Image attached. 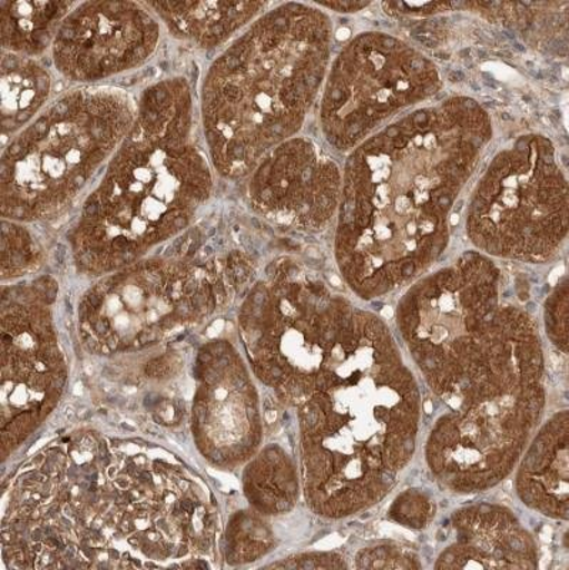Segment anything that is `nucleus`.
<instances>
[{"instance_id": "nucleus-8", "label": "nucleus", "mask_w": 569, "mask_h": 570, "mask_svg": "<svg viewBox=\"0 0 569 570\" xmlns=\"http://www.w3.org/2000/svg\"><path fill=\"white\" fill-rule=\"evenodd\" d=\"M183 263L146 262L105 279L85 295L80 321L90 334L119 337L134 330L140 343L216 307L222 284Z\"/></svg>"}, {"instance_id": "nucleus-23", "label": "nucleus", "mask_w": 569, "mask_h": 570, "mask_svg": "<svg viewBox=\"0 0 569 570\" xmlns=\"http://www.w3.org/2000/svg\"><path fill=\"white\" fill-rule=\"evenodd\" d=\"M451 81H461L464 80V75L461 73V71H452L450 75Z\"/></svg>"}, {"instance_id": "nucleus-1", "label": "nucleus", "mask_w": 569, "mask_h": 570, "mask_svg": "<svg viewBox=\"0 0 569 570\" xmlns=\"http://www.w3.org/2000/svg\"><path fill=\"white\" fill-rule=\"evenodd\" d=\"M420 420L419 384L387 325L353 309L304 401L310 505L345 518L387 497L414 455Z\"/></svg>"}, {"instance_id": "nucleus-15", "label": "nucleus", "mask_w": 569, "mask_h": 570, "mask_svg": "<svg viewBox=\"0 0 569 570\" xmlns=\"http://www.w3.org/2000/svg\"><path fill=\"white\" fill-rule=\"evenodd\" d=\"M72 2H0V35L7 53L35 58L55 42Z\"/></svg>"}, {"instance_id": "nucleus-22", "label": "nucleus", "mask_w": 569, "mask_h": 570, "mask_svg": "<svg viewBox=\"0 0 569 570\" xmlns=\"http://www.w3.org/2000/svg\"><path fill=\"white\" fill-rule=\"evenodd\" d=\"M414 39L426 48H435L436 46V40L426 35H414Z\"/></svg>"}, {"instance_id": "nucleus-19", "label": "nucleus", "mask_w": 569, "mask_h": 570, "mask_svg": "<svg viewBox=\"0 0 569 570\" xmlns=\"http://www.w3.org/2000/svg\"><path fill=\"white\" fill-rule=\"evenodd\" d=\"M360 569H419L421 563L413 552L398 544L364 548L355 559Z\"/></svg>"}, {"instance_id": "nucleus-12", "label": "nucleus", "mask_w": 569, "mask_h": 570, "mask_svg": "<svg viewBox=\"0 0 569 570\" xmlns=\"http://www.w3.org/2000/svg\"><path fill=\"white\" fill-rule=\"evenodd\" d=\"M521 502L541 515L567 521L569 502V415L557 412L527 445L517 463Z\"/></svg>"}, {"instance_id": "nucleus-10", "label": "nucleus", "mask_w": 569, "mask_h": 570, "mask_svg": "<svg viewBox=\"0 0 569 570\" xmlns=\"http://www.w3.org/2000/svg\"><path fill=\"white\" fill-rule=\"evenodd\" d=\"M337 173L312 142H284L261 163L251 183L258 212L278 223L322 227L332 216Z\"/></svg>"}, {"instance_id": "nucleus-7", "label": "nucleus", "mask_w": 569, "mask_h": 570, "mask_svg": "<svg viewBox=\"0 0 569 570\" xmlns=\"http://www.w3.org/2000/svg\"><path fill=\"white\" fill-rule=\"evenodd\" d=\"M352 313L322 282L283 264L271 284L254 289L242 314L261 379L290 400L306 401Z\"/></svg>"}, {"instance_id": "nucleus-9", "label": "nucleus", "mask_w": 569, "mask_h": 570, "mask_svg": "<svg viewBox=\"0 0 569 570\" xmlns=\"http://www.w3.org/2000/svg\"><path fill=\"white\" fill-rule=\"evenodd\" d=\"M160 33L159 19L145 3H80L56 35L53 63L70 81L96 83L144 66Z\"/></svg>"}, {"instance_id": "nucleus-6", "label": "nucleus", "mask_w": 569, "mask_h": 570, "mask_svg": "<svg viewBox=\"0 0 569 570\" xmlns=\"http://www.w3.org/2000/svg\"><path fill=\"white\" fill-rule=\"evenodd\" d=\"M500 273L479 254H465L405 294L399 330L426 385L449 395L480 353L498 313Z\"/></svg>"}, {"instance_id": "nucleus-16", "label": "nucleus", "mask_w": 569, "mask_h": 570, "mask_svg": "<svg viewBox=\"0 0 569 570\" xmlns=\"http://www.w3.org/2000/svg\"><path fill=\"white\" fill-rule=\"evenodd\" d=\"M248 492L262 511H286L296 501L297 482L292 465L282 451L268 450L254 465Z\"/></svg>"}, {"instance_id": "nucleus-21", "label": "nucleus", "mask_w": 569, "mask_h": 570, "mask_svg": "<svg viewBox=\"0 0 569 570\" xmlns=\"http://www.w3.org/2000/svg\"><path fill=\"white\" fill-rule=\"evenodd\" d=\"M286 568H324V569H342L347 568L344 558L337 553H316L308 557L300 558L296 563L283 564Z\"/></svg>"}, {"instance_id": "nucleus-3", "label": "nucleus", "mask_w": 569, "mask_h": 570, "mask_svg": "<svg viewBox=\"0 0 569 570\" xmlns=\"http://www.w3.org/2000/svg\"><path fill=\"white\" fill-rule=\"evenodd\" d=\"M330 24L317 10L284 4L257 20L208 68L202 126L213 169L247 175L296 134L328 60Z\"/></svg>"}, {"instance_id": "nucleus-4", "label": "nucleus", "mask_w": 569, "mask_h": 570, "mask_svg": "<svg viewBox=\"0 0 569 570\" xmlns=\"http://www.w3.org/2000/svg\"><path fill=\"white\" fill-rule=\"evenodd\" d=\"M540 335L517 308H498L484 344L455 389L425 445L436 482L457 493L491 490L530 444L546 409Z\"/></svg>"}, {"instance_id": "nucleus-11", "label": "nucleus", "mask_w": 569, "mask_h": 570, "mask_svg": "<svg viewBox=\"0 0 569 570\" xmlns=\"http://www.w3.org/2000/svg\"><path fill=\"white\" fill-rule=\"evenodd\" d=\"M454 542L441 552L435 569H536L538 544L504 507L480 503L452 517Z\"/></svg>"}, {"instance_id": "nucleus-13", "label": "nucleus", "mask_w": 569, "mask_h": 570, "mask_svg": "<svg viewBox=\"0 0 569 570\" xmlns=\"http://www.w3.org/2000/svg\"><path fill=\"white\" fill-rule=\"evenodd\" d=\"M171 36L199 49H215L261 12L254 2H149Z\"/></svg>"}, {"instance_id": "nucleus-18", "label": "nucleus", "mask_w": 569, "mask_h": 570, "mask_svg": "<svg viewBox=\"0 0 569 570\" xmlns=\"http://www.w3.org/2000/svg\"><path fill=\"white\" fill-rule=\"evenodd\" d=\"M435 503L429 493L409 490L400 493L390 508V518L401 527L424 529L433 521Z\"/></svg>"}, {"instance_id": "nucleus-14", "label": "nucleus", "mask_w": 569, "mask_h": 570, "mask_svg": "<svg viewBox=\"0 0 569 570\" xmlns=\"http://www.w3.org/2000/svg\"><path fill=\"white\" fill-rule=\"evenodd\" d=\"M52 90L49 71L33 58L4 52L2 59V135L17 136L42 114Z\"/></svg>"}, {"instance_id": "nucleus-2", "label": "nucleus", "mask_w": 569, "mask_h": 570, "mask_svg": "<svg viewBox=\"0 0 569 570\" xmlns=\"http://www.w3.org/2000/svg\"><path fill=\"white\" fill-rule=\"evenodd\" d=\"M212 169L197 145L187 80L149 86L136 104L134 126L81 207L70 237L80 266L109 272L185 230L212 195Z\"/></svg>"}, {"instance_id": "nucleus-17", "label": "nucleus", "mask_w": 569, "mask_h": 570, "mask_svg": "<svg viewBox=\"0 0 569 570\" xmlns=\"http://www.w3.org/2000/svg\"><path fill=\"white\" fill-rule=\"evenodd\" d=\"M23 223L2 222V249L4 277L18 276L24 269L39 262L40 249L32 234L22 226Z\"/></svg>"}, {"instance_id": "nucleus-20", "label": "nucleus", "mask_w": 569, "mask_h": 570, "mask_svg": "<svg viewBox=\"0 0 569 570\" xmlns=\"http://www.w3.org/2000/svg\"><path fill=\"white\" fill-rule=\"evenodd\" d=\"M546 327L548 337L556 347L568 354V287L567 283L547 302Z\"/></svg>"}, {"instance_id": "nucleus-5", "label": "nucleus", "mask_w": 569, "mask_h": 570, "mask_svg": "<svg viewBox=\"0 0 569 570\" xmlns=\"http://www.w3.org/2000/svg\"><path fill=\"white\" fill-rule=\"evenodd\" d=\"M124 90L84 86L59 96L3 150L0 210L7 220L62 216L135 124Z\"/></svg>"}]
</instances>
